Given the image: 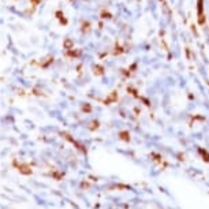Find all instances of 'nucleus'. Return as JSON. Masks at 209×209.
<instances>
[{"label":"nucleus","instance_id":"1","mask_svg":"<svg viewBox=\"0 0 209 209\" xmlns=\"http://www.w3.org/2000/svg\"><path fill=\"white\" fill-rule=\"evenodd\" d=\"M197 17H198V23L200 25H204L205 23V15H204V0H198L197 2Z\"/></svg>","mask_w":209,"mask_h":209},{"label":"nucleus","instance_id":"2","mask_svg":"<svg viewBox=\"0 0 209 209\" xmlns=\"http://www.w3.org/2000/svg\"><path fill=\"white\" fill-rule=\"evenodd\" d=\"M73 49H74V48H73ZM73 49H69V52H67V56H71V58L81 56V54H82L81 49H75V51H73Z\"/></svg>","mask_w":209,"mask_h":209},{"label":"nucleus","instance_id":"3","mask_svg":"<svg viewBox=\"0 0 209 209\" xmlns=\"http://www.w3.org/2000/svg\"><path fill=\"white\" fill-rule=\"evenodd\" d=\"M116 99H118V93L116 92H112V93H111V96L108 97L107 100H105V104H110L111 101H115Z\"/></svg>","mask_w":209,"mask_h":209},{"label":"nucleus","instance_id":"4","mask_svg":"<svg viewBox=\"0 0 209 209\" xmlns=\"http://www.w3.org/2000/svg\"><path fill=\"white\" fill-rule=\"evenodd\" d=\"M73 47H74V44H73V41L67 38V40L64 41V48H66L67 51H69V49H73Z\"/></svg>","mask_w":209,"mask_h":209},{"label":"nucleus","instance_id":"5","mask_svg":"<svg viewBox=\"0 0 209 209\" xmlns=\"http://www.w3.org/2000/svg\"><path fill=\"white\" fill-rule=\"evenodd\" d=\"M103 73H104V69H103L101 66H97V67H95V74H96V75H101Z\"/></svg>","mask_w":209,"mask_h":209},{"label":"nucleus","instance_id":"6","mask_svg":"<svg viewBox=\"0 0 209 209\" xmlns=\"http://www.w3.org/2000/svg\"><path fill=\"white\" fill-rule=\"evenodd\" d=\"M51 63H54V58H49L48 62H45V63H41V67H44V69H45V67H48Z\"/></svg>","mask_w":209,"mask_h":209},{"label":"nucleus","instance_id":"7","mask_svg":"<svg viewBox=\"0 0 209 209\" xmlns=\"http://www.w3.org/2000/svg\"><path fill=\"white\" fill-rule=\"evenodd\" d=\"M56 15H58V18L62 21V23H64V25H66L67 23V21H66V18H64V15L62 13H56Z\"/></svg>","mask_w":209,"mask_h":209},{"label":"nucleus","instance_id":"8","mask_svg":"<svg viewBox=\"0 0 209 209\" xmlns=\"http://www.w3.org/2000/svg\"><path fill=\"white\" fill-rule=\"evenodd\" d=\"M30 2H32V4L33 6H37L38 3H40V0H30Z\"/></svg>","mask_w":209,"mask_h":209}]
</instances>
